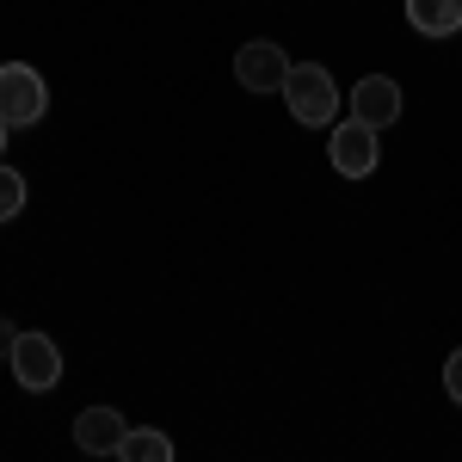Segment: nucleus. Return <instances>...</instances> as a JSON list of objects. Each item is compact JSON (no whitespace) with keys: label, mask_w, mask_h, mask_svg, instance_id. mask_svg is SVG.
I'll list each match as a JSON object with an SVG mask.
<instances>
[{"label":"nucleus","mask_w":462,"mask_h":462,"mask_svg":"<svg viewBox=\"0 0 462 462\" xmlns=\"http://www.w3.org/2000/svg\"><path fill=\"white\" fill-rule=\"evenodd\" d=\"M6 130H13V124H6V117H0V148H6Z\"/></svg>","instance_id":"nucleus-13"},{"label":"nucleus","mask_w":462,"mask_h":462,"mask_svg":"<svg viewBox=\"0 0 462 462\" xmlns=\"http://www.w3.org/2000/svg\"><path fill=\"white\" fill-rule=\"evenodd\" d=\"M407 19L420 37H450L462 32V0H407Z\"/></svg>","instance_id":"nucleus-8"},{"label":"nucleus","mask_w":462,"mask_h":462,"mask_svg":"<svg viewBox=\"0 0 462 462\" xmlns=\"http://www.w3.org/2000/svg\"><path fill=\"white\" fill-rule=\"evenodd\" d=\"M352 117H364L370 130H389L394 117H401V87H394L389 74H364L352 87Z\"/></svg>","instance_id":"nucleus-7"},{"label":"nucleus","mask_w":462,"mask_h":462,"mask_svg":"<svg viewBox=\"0 0 462 462\" xmlns=\"http://www.w3.org/2000/svg\"><path fill=\"white\" fill-rule=\"evenodd\" d=\"M13 339H19V333H13V327L0 320V352H13Z\"/></svg>","instance_id":"nucleus-12"},{"label":"nucleus","mask_w":462,"mask_h":462,"mask_svg":"<svg viewBox=\"0 0 462 462\" xmlns=\"http://www.w3.org/2000/svg\"><path fill=\"white\" fill-rule=\"evenodd\" d=\"M50 106V87H43V74L32 62H6L0 69V117L13 124V130H32L37 117Z\"/></svg>","instance_id":"nucleus-2"},{"label":"nucleus","mask_w":462,"mask_h":462,"mask_svg":"<svg viewBox=\"0 0 462 462\" xmlns=\"http://www.w3.org/2000/svg\"><path fill=\"white\" fill-rule=\"evenodd\" d=\"M117 457L124 462H173V438L154 431V426H130L124 444H117Z\"/></svg>","instance_id":"nucleus-9"},{"label":"nucleus","mask_w":462,"mask_h":462,"mask_svg":"<svg viewBox=\"0 0 462 462\" xmlns=\"http://www.w3.org/2000/svg\"><path fill=\"white\" fill-rule=\"evenodd\" d=\"M6 364H13L19 389H32V394H50L56 383H62V352H56L50 333H19L13 352H6Z\"/></svg>","instance_id":"nucleus-3"},{"label":"nucleus","mask_w":462,"mask_h":462,"mask_svg":"<svg viewBox=\"0 0 462 462\" xmlns=\"http://www.w3.org/2000/svg\"><path fill=\"white\" fill-rule=\"evenodd\" d=\"M124 431H130V420H124L117 407H87V413L74 420V450H87V457H117Z\"/></svg>","instance_id":"nucleus-6"},{"label":"nucleus","mask_w":462,"mask_h":462,"mask_svg":"<svg viewBox=\"0 0 462 462\" xmlns=\"http://www.w3.org/2000/svg\"><path fill=\"white\" fill-rule=\"evenodd\" d=\"M284 74H290V56L278 43H241L235 80H241L247 93H284Z\"/></svg>","instance_id":"nucleus-5"},{"label":"nucleus","mask_w":462,"mask_h":462,"mask_svg":"<svg viewBox=\"0 0 462 462\" xmlns=\"http://www.w3.org/2000/svg\"><path fill=\"white\" fill-rule=\"evenodd\" d=\"M284 106L296 124H309V130H327L333 117H339V87H333V74L320 69V62H290L284 74Z\"/></svg>","instance_id":"nucleus-1"},{"label":"nucleus","mask_w":462,"mask_h":462,"mask_svg":"<svg viewBox=\"0 0 462 462\" xmlns=\"http://www.w3.org/2000/svg\"><path fill=\"white\" fill-rule=\"evenodd\" d=\"M444 389H450V401L462 407V346L450 352V364H444Z\"/></svg>","instance_id":"nucleus-11"},{"label":"nucleus","mask_w":462,"mask_h":462,"mask_svg":"<svg viewBox=\"0 0 462 462\" xmlns=\"http://www.w3.org/2000/svg\"><path fill=\"white\" fill-rule=\"evenodd\" d=\"M327 161L339 167L346 179H370L376 173V161H383V148H376V130L364 124V117H346V124H333V136H327Z\"/></svg>","instance_id":"nucleus-4"},{"label":"nucleus","mask_w":462,"mask_h":462,"mask_svg":"<svg viewBox=\"0 0 462 462\" xmlns=\"http://www.w3.org/2000/svg\"><path fill=\"white\" fill-rule=\"evenodd\" d=\"M25 198H32V191H25V179L13 173V167H0V222H13V216L25 210Z\"/></svg>","instance_id":"nucleus-10"}]
</instances>
